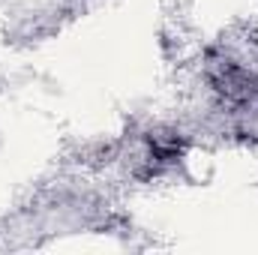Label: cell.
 <instances>
[{"label": "cell", "instance_id": "1", "mask_svg": "<svg viewBox=\"0 0 258 255\" xmlns=\"http://www.w3.org/2000/svg\"><path fill=\"white\" fill-rule=\"evenodd\" d=\"M207 78L213 84V90L225 99V102H234V105H246L252 96H255V75L246 72L240 63L234 60H210L207 63Z\"/></svg>", "mask_w": 258, "mask_h": 255}]
</instances>
